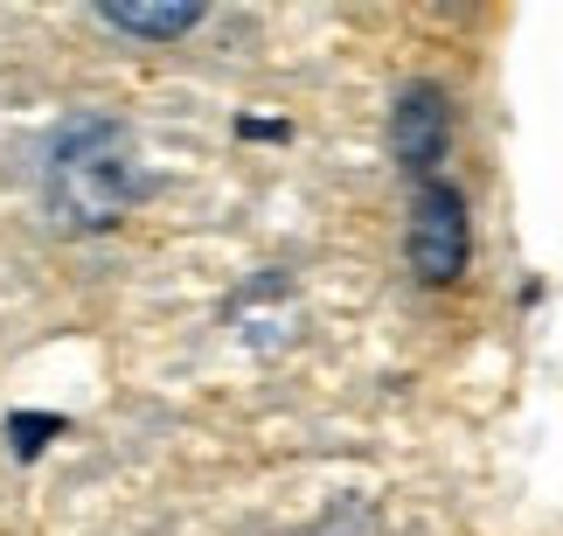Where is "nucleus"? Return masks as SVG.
<instances>
[{
    "instance_id": "f257e3e1",
    "label": "nucleus",
    "mask_w": 563,
    "mask_h": 536,
    "mask_svg": "<svg viewBox=\"0 0 563 536\" xmlns=\"http://www.w3.org/2000/svg\"><path fill=\"white\" fill-rule=\"evenodd\" d=\"M49 209L63 230H112L140 196V154L119 119H77L49 154Z\"/></svg>"
},
{
    "instance_id": "f03ea898",
    "label": "nucleus",
    "mask_w": 563,
    "mask_h": 536,
    "mask_svg": "<svg viewBox=\"0 0 563 536\" xmlns=\"http://www.w3.org/2000/svg\"><path fill=\"white\" fill-rule=\"evenodd\" d=\"M466 251H473V230H466L460 188L424 182L418 209H410V272H418L424 286H452V278L466 272Z\"/></svg>"
},
{
    "instance_id": "7ed1b4c3",
    "label": "nucleus",
    "mask_w": 563,
    "mask_h": 536,
    "mask_svg": "<svg viewBox=\"0 0 563 536\" xmlns=\"http://www.w3.org/2000/svg\"><path fill=\"white\" fill-rule=\"evenodd\" d=\"M445 133H452V112H445V91H431V84H410L404 105H397V125H389V140H397V154L410 167H431L445 154Z\"/></svg>"
},
{
    "instance_id": "20e7f679",
    "label": "nucleus",
    "mask_w": 563,
    "mask_h": 536,
    "mask_svg": "<svg viewBox=\"0 0 563 536\" xmlns=\"http://www.w3.org/2000/svg\"><path fill=\"white\" fill-rule=\"evenodd\" d=\"M104 21L125 35H188L202 21V0H181V8H104Z\"/></svg>"
},
{
    "instance_id": "39448f33",
    "label": "nucleus",
    "mask_w": 563,
    "mask_h": 536,
    "mask_svg": "<svg viewBox=\"0 0 563 536\" xmlns=\"http://www.w3.org/2000/svg\"><path fill=\"white\" fill-rule=\"evenodd\" d=\"M8 433L21 439V453H35V439H49V433H56V418H14Z\"/></svg>"
}]
</instances>
